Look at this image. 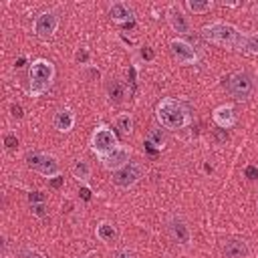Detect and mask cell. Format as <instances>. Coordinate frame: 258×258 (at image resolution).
I'll list each match as a JSON object with an SVG mask.
<instances>
[{
	"label": "cell",
	"instance_id": "1",
	"mask_svg": "<svg viewBox=\"0 0 258 258\" xmlns=\"http://www.w3.org/2000/svg\"><path fill=\"white\" fill-rule=\"evenodd\" d=\"M202 36L222 48H230V50H242L244 46V36L246 32H242L238 26H234L232 22L226 20H214L210 24H206L202 28Z\"/></svg>",
	"mask_w": 258,
	"mask_h": 258
},
{
	"label": "cell",
	"instance_id": "2",
	"mask_svg": "<svg viewBox=\"0 0 258 258\" xmlns=\"http://www.w3.org/2000/svg\"><path fill=\"white\" fill-rule=\"evenodd\" d=\"M155 117H157V121L163 129H183V127L189 125L187 107L181 101L173 99V97H165L157 103Z\"/></svg>",
	"mask_w": 258,
	"mask_h": 258
},
{
	"label": "cell",
	"instance_id": "3",
	"mask_svg": "<svg viewBox=\"0 0 258 258\" xmlns=\"http://www.w3.org/2000/svg\"><path fill=\"white\" fill-rule=\"evenodd\" d=\"M54 64L46 58H34L28 69V95L30 97H40L44 95L52 83H54Z\"/></svg>",
	"mask_w": 258,
	"mask_h": 258
},
{
	"label": "cell",
	"instance_id": "4",
	"mask_svg": "<svg viewBox=\"0 0 258 258\" xmlns=\"http://www.w3.org/2000/svg\"><path fill=\"white\" fill-rule=\"evenodd\" d=\"M226 89L236 101H248L254 95V77L248 71H234L226 81Z\"/></svg>",
	"mask_w": 258,
	"mask_h": 258
},
{
	"label": "cell",
	"instance_id": "5",
	"mask_svg": "<svg viewBox=\"0 0 258 258\" xmlns=\"http://www.w3.org/2000/svg\"><path fill=\"white\" fill-rule=\"evenodd\" d=\"M26 165L32 171L44 175L46 179L60 175V163H58V159L54 155H50V153H44V151H30L26 155Z\"/></svg>",
	"mask_w": 258,
	"mask_h": 258
},
{
	"label": "cell",
	"instance_id": "6",
	"mask_svg": "<svg viewBox=\"0 0 258 258\" xmlns=\"http://www.w3.org/2000/svg\"><path fill=\"white\" fill-rule=\"evenodd\" d=\"M117 145H119V139H117V135L113 133V129H109V127L103 125V123L95 127V131H93V135H91V149H93V153H95L97 157L107 155V153L113 151Z\"/></svg>",
	"mask_w": 258,
	"mask_h": 258
},
{
	"label": "cell",
	"instance_id": "7",
	"mask_svg": "<svg viewBox=\"0 0 258 258\" xmlns=\"http://www.w3.org/2000/svg\"><path fill=\"white\" fill-rule=\"evenodd\" d=\"M145 175V167H143V163H139V161H129L125 167H121L119 171H115L113 173V183L117 185V187H133L141 177Z\"/></svg>",
	"mask_w": 258,
	"mask_h": 258
},
{
	"label": "cell",
	"instance_id": "8",
	"mask_svg": "<svg viewBox=\"0 0 258 258\" xmlns=\"http://www.w3.org/2000/svg\"><path fill=\"white\" fill-rule=\"evenodd\" d=\"M58 28V14L54 10H44L40 12L36 18H34V24H32V30L34 34L40 38V40H48L54 36Z\"/></svg>",
	"mask_w": 258,
	"mask_h": 258
},
{
	"label": "cell",
	"instance_id": "9",
	"mask_svg": "<svg viewBox=\"0 0 258 258\" xmlns=\"http://www.w3.org/2000/svg\"><path fill=\"white\" fill-rule=\"evenodd\" d=\"M167 232H169V238L177 246H189L191 244V230H189L187 222L181 216H177V214L169 216V220H167Z\"/></svg>",
	"mask_w": 258,
	"mask_h": 258
},
{
	"label": "cell",
	"instance_id": "10",
	"mask_svg": "<svg viewBox=\"0 0 258 258\" xmlns=\"http://www.w3.org/2000/svg\"><path fill=\"white\" fill-rule=\"evenodd\" d=\"M169 50H171L173 58L179 64H196L200 60L198 50L187 40H183V38H171L169 40Z\"/></svg>",
	"mask_w": 258,
	"mask_h": 258
},
{
	"label": "cell",
	"instance_id": "11",
	"mask_svg": "<svg viewBox=\"0 0 258 258\" xmlns=\"http://www.w3.org/2000/svg\"><path fill=\"white\" fill-rule=\"evenodd\" d=\"M129 161H131V149L125 147V145H117L113 151H109L107 155L101 157L103 167H105L107 171H111V173L119 171V169L125 167Z\"/></svg>",
	"mask_w": 258,
	"mask_h": 258
},
{
	"label": "cell",
	"instance_id": "12",
	"mask_svg": "<svg viewBox=\"0 0 258 258\" xmlns=\"http://www.w3.org/2000/svg\"><path fill=\"white\" fill-rule=\"evenodd\" d=\"M167 22H169L171 30L177 32V34L187 36V34L194 32V24H191L189 16H185V12H183L177 4H171V6L167 8Z\"/></svg>",
	"mask_w": 258,
	"mask_h": 258
},
{
	"label": "cell",
	"instance_id": "13",
	"mask_svg": "<svg viewBox=\"0 0 258 258\" xmlns=\"http://www.w3.org/2000/svg\"><path fill=\"white\" fill-rule=\"evenodd\" d=\"M212 119L220 129H232L236 125V121H238L236 111H234L232 105H218L214 109V113H212Z\"/></svg>",
	"mask_w": 258,
	"mask_h": 258
},
{
	"label": "cell",
	"instance_id": "14",
	"mask_svg": "<svg viewBox=\"0 0 258 258\" xmlns=\"http://www.w3.org/2000/svg\"><path fill=\"white\" fill-rule=\"evenodd\" d=\"M222 254H224V258H248L250 248H248L246 240H242V238H228L222 244Z\"/></svg>",
	"mask_w": 258,
	"mask_h": 258
},
{
	"label": "cell",
	"instance_id": "15",
	"mask_svg": "<svg viewBox=\"0 0 258 258\" xmlns=\"http://www.w3.org/2000/svg\"><path fill=\"white\" fill-rule=\"evenodd\" d=\"M133 8L127 4V2H113L109 6V18L117 24H127V22H133Z\"/></svg>",
	"mask_w": 258,
	"mask_h": 258
},
{
	"label": "cell",
	"instance_id": "16",
	"mask_svg": "<svg viewBox=\"0 0 258 258\" xmlns=\"http://www.w3.org/2000/svg\"><path fill=\"white\" fill-rule=\"evenodd\" d=\"M52 125H54V129L56 131H60V133H69L73 127H75V113L71 111V109H58L56 113H54V117H52Z\"/></svg>",
	"mask_w": 258,
	"mask_h": 258
},
{
	"label": "cell",
	"instance_id": "17",
	"mask_svg": "<svg viewBox=\"0 0 258 258\" xmlns=\"http://www.w3.org/2000/svg\"><path fill=\"white\" fill-rule=\"evenodd\" d=\"M165 145H167L165 131L161 127H151L147 131V137H145V147L153 149V151H161V149H165Z\"/></svg>",
	"mask_w": 258,
	"mask_h": 258
},
{
	"label": "cell",
	"instance_id": "18",
	"mask_svg": "<svg viewBox=\"0 0 258 258\" xmlns=\"http://www.w3.org/2000/svg\"><path fill=\"white\" fill-rule=\"evenodd\" d=\"M107 97H109L111 103H121V101L127 97V87H125V83L119 81V79H111V81L107 83Z\"/></svg>",
	"mask_w": 258,
	"mask_h": 258
},
{
	"label": "cell",
	"instance_id": "19",
	"mask_svg": "<svg viewBox=\"0 0 258 258\" xmlns=\"http://www.w3.org/2000/svg\"><path fill=\"white\" fill-rule=\"evenodd\" d=\"M95 234H97V238H99L101 242H107V244L115 242V240H117V236H119L117 226H115V224H111V222H99V224H97Z\"/></svg>",
	"mask_w": 258,
	"mask_h": 258
},
{
	"label": "cell",
	"instance_id": "20",
	"mask_svg": "<svg viewBox=\"0 0 258 258\" xmlns=\"http://www.w3.org/2000/svg\"><path fill=\"white\" fill-rule=\"evenodd\" d=\"M91 173H93V169H91L89 161H85V159H79V161L73 165V177H75L77 181H81L83 185H87V181L91 179Z\"/></svg>",
	"mask_w": 258,
	"mask_h": 258
},
{
	"label": "cell",
	"instance_id": "21",
	"mask_svg": "<svg viewBox=\"0 0 258 258\" xmlns=\"http://www.w3.org/2000/svg\"><path fill=\"white\" fill-rule=\"evenodd\" d=\"M133 117L131 113H119L115 117V127L121 131V133H133Z\"/></svg>",
	"mask_w": 258,
	"mask_h": 258
},
{
	"label": "cell",
	"instance_id": "22",
	"mask_svg": "<svg viewBox=\"0 0 258 258\" xmlns=\"http://www.w3.org/2000/svg\"><path fill=\"white\" fill-rule=\"evenodd\" d=\"M185 6H187L194 14H206V12L212 10L214 2H212V0H187Z\"/></svg>",
	"mask_w": 258,
	"mask_h": 258
},
{
	"label": "cell",
	"instance_id": "23",
	"mask_svg": "<svg viewBox=\"0 0 258 258\" xmlns=\"http://www.w3.org/2000/svg\"><path fill=\"white\" fill-rule=\"evenodd\" d=\"M248 54L258 56V32H246L244 36V46H242Z\"/></svg>",
	"mask_w": 258,
	"mask_h": 258
},
{
	"label": "cell",
	"instance_id": "24",
	"mask_svg": "<svg viewBox=\"0 0 258 258\" xmlns=\"http://www.w3.org/2000/svg\"><path fill=\"white\" fill-rule=\"evenodd\" d=\"M75 60H77L79 64H83V67H89V62H91V52H89L85 46H81V48L75 50Z\"/></svg>",
	"mask_w": 258,
	"mask_h": 258
},
{
	"label": "cell",
	"instance_id": "25",
	"mask_svg": "<svg viewBox=\"0 0 258 258\" xmlns=\"http://www.w3.org/2000/svg\"><path fill=\"white\" fill-rule=\"evenodd\" d=\"M30 214L36 218H46L48 216V208L46 202H38V204H30Z\"/></svg>",
	"mask_w": 258,
	"mask_h": 258
},
{
	"label": "cell",
	"instance_id": "26",
	"mask_svg": "<svg viewBox=\"0 0 258 258\" xmlns=\"http://www.w3.org/2000/svg\"><path fill=\"white\" fill-rule=\"evenodd\" d=\"M4 147H6L8 151L16 149V147H18V137H16L14 133H6V135H4Z\"/></svg>",
	"mask_w": 258,
	"mask_h": 258
},
{
	"label": "cell",
	"instance_id": "27",
	"mask_svg": "<svg viewBox=\"0 0 258 258\" xmlns=\"http://www.w3.org/2000/svg\"><path fill=\"white\" fill-rule=\"evenodd\" d=\"M79 198H81L83 202H89V200L93 198V191H91V187H89V185H81V189H79Z\"/></svg>",
	"mask_w": 258,
	"mask_h": 258
},
{
	"label": "cell",
	"instance_id": "28",
	"mask_svg": "<svg viewBox=\"0 0 258 258\" xmlns=\"http://www.w3.org/2000/svg\"><path fill=\"white\" fill-rule=\"evenodd\" d=\"M22 258H44V254H40L34 248H24L22 250Z\"/></svg>",
	"mask_w": 258,
	"mask_h": 258
},
{
	"label": "cell",
	"instance_id": "29",
	"mask_svg": "<svg viewBox=\"0 0 258 258\" xmlns=\"http://www.w3.org/2000/svg\"><path fill=\"white\" fill-rule=\"evenodd\" d=\"M85 75H87V77H89V79H93V81H97V79H99V77H101V71H99V69H95V67H91V64H89V67H85Z\"/></svg>",
	"mask_w": 258,
	"mask_h": 258
},
{
	"label": "cell",
	"instance_id": "30",
	"mask_svg": "<svg viewBox=\"0 0 258 258\" xmlns=\"http://www.w3.org/2000/svg\"><path fill=\"white\" fill-rule=\"evenodd\" d=\"M10 115L14 117V119H22V107L18 105V103H10Z\"/></svg>",
	"mask_w": 258,
	"mask_h": 258
},
{
	"label": "cell",
	"instance_id": "31",
	"mask_svg": "<svg viewBox=\"0 0 258 258\" xmlns=\"http://www.w3.org/2000/svg\"><path fill=\"white\" fill-rule=\"evenodd\" d=\"M62 183H64V177H62V175H56V177H50V179H48V185H50L52 189H60Z\"/></svg>",
	"mask_w": 258,
	"mask_h": 258
},
{
	"label": "cell",
	"instance_id": "32",
	"mask_svg": "<svg viewBox=\"0 0 258 258\" xmlns=\"http://www.w3.org/2000/svg\"><path fill=\"white\" fill-rule=\"evenodd\" d=\"M115 258H135V252L129 250V248H121L115 252Z\"/></svg>",
	"mask_w": 258,
	"mask_h": 258
},
{
	"label": "cell",
	"instance_id": "33",
	"mask_svg": "<svg viewBox=\"0 0 258 258\" xmlns=\"http://www.w3.org/2000/svg\"><path fill=\"white\" fill-rule=\"evenodd\" d=\"M28 202H30V204L44 202V194H40V191H30V194H28Z\"/></svg>",
	"mask_w": 258,
	"mask_h": 258
},
{
	"label": "cell",
	"instance_id": "34",
	"mask_svg": "<svg viewBox=\"0 0 258 258\" xmlns=\"http://www.w3.org/2000/svg\"><path fill=\"white\" fill-rule=\"evenodd\" d=\"M141 56H143L145 60H153L155 52H153V48H151V46H143V48H141Z\"/></svg>",
	"mask_w": 258,
	"mask_h": 258
},
{
	"label": "cell",
	"instance_id": "35",
	"mask_svg": "<svg viewBox=\"0 0 258 258\" xmlns=\"http://www.w3.org/2000/svg\"><path fill=\"white\" fill-rule=\"evenodd\" d=\"M244 173H246L248 179H258V167H254V165H248Z\"/></svg>",
	"mask_w": 258,
	"mask_h": 258
},
{
	"label": "cell",
	"instance_id": "36",
	"mask_svg": "<svg viewBox=\"0 0 258 258\" xmlns=\"http://www.w3.org/2000/svg\"><path fill=\"white\" fill-rule=\"evenodd\" d=\"M24 62H26V58H24V56H20V58L16 60V69H20V67H22Z\"/></svg>",
	"mask_w": 258,
	"mask_h": 258
},
{
	"label": "cell",
	"instance_id": "37",
	"mask_svg": "<svg viewBox=\"0 0 258 258\" xmlns=\"http://www.w3.org/2000/svg\"><path fill=\"white\" fill-rule=\"evenodd\" d=\"M256 210H258V200H256Z\"/></svg>",
	"mask_w": 258,
	"mask_h": 258
},
{
	"label": "cell",
	"instance_id": "38",
	"mask_svg": "<svg viewBox=\"0 0 258 258\" xmlns=\"http://www.w3.org/2000/svg\"><path fill=\"white\" fill-rule=\"evenodd\" d=\"M81 258H87V256H81Z\"/></svg>",
	"mask_w": 258,
	"mask_h": 258
}]
</instances>
